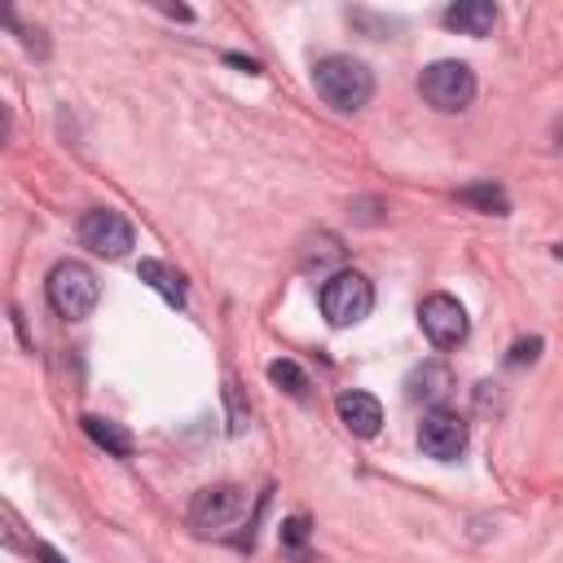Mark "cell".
<instances>
[{
	"label": "cell",
	"mask_w": 563,
	"mask_h": 563,
	"mask_svg": "<svg viewBox=\"0 0 563 563\" xmlns=\"http://www.w3.org/2000/svg\"><path fill=\"white\" fill-rule=\"evenodd\" d=\"M313 89H318V97H322L326 106H335V111H361V106L375 97V76H370L366 62L335 54V58H322V62L313 67Z\"/></svg>",
	"instance_id": "obj_1"
},
{
	"label": "cell",
	"mask_w": 563,
	"mask_h": 563,
	"mask_svg": "<svg viewBox=\"0 0 563 563\" xmlns=\"http://www.w3.org/2000/svg\"><path fill=\"white\" fill-rule=\"evenodd\" d=\"M45 291H49V305H54L58 318L80 322V318H89V313L97 309V300H102V282H97V273H93L89 264L62 260V264L49 273Z\"/></svg>",
	"instance_id": "obj_2"
},
{
	"label": "cell",
	"mask_w": 563,
	"mask_h": 563,
	"mask_svg": "<svg viewBox=\"0 0 563 563\" xmlns=\"http://www.w3.org/2000/svg\"><path fill=\"white\" fill-rule=\"evenodd\" d=\"M418 93H423V102H427L432 111L458 115V111H467V106L475 102V71H471L467 62H453V58L432 62V67L423 71V80H418Z\"/></svg>",
	"instance_id": "obj_3"
},
{
	"label": "cell",
	"mask_w": 563,
	"mask_h": 563,
	"mask_svg": "<svg viewBox=\"0 0 563 563\" xmlns=\"http://www.w3.org/2000/svg\"><path fill=\"white\" fill-rule=\"evenodd\" d=\"M370 309H375V291H370V282L361 273H353V268H340L326 287H322V313L340 331L366 322Z\"/></svg>",
	"instance_id": "obj_4"
},
{
	"label": "cell",
	"mask_w": 563,
	"mask_h": 563,
	"mask_svg": "<svg viewBox=\"0 0 563 563\" xmlns=\"http://www.w3.org/2000/svg\"><path fill=\"white\" fill-rule=\"evenodd\" d=\"M80 242H84L93 255L119 260V255H128V251H133L137 233H133V225H128L119 211H111V207H93V211H84V220H80Z\"/></svg>",
	"instance_id": "obj_5"
},
{
	"label": "cell",
	"mask_w": 563,
	"mask_h": 563,
	"mask_svg": "<svg viewBox=\"0 0 563 563\" xmlns=\"http://www.w3.org/2000/svg\"><path fill=\"white\" fill-rule=\"evenodd\" d=\"M242 510H246V497H242L238 484H211V489L194 493V502H189V524H194L198 532H225L229 524L242 519Z\"/></svg>",
	"instance_id": "obj_6"
},
{
	"label": "cell",
	"mask_w": 563,
	"mask_h": 563,
	"mask_svg": "<svg viewBox=\"0 0 563 563\" xmlns=\"http://www.w3.org/2000/svg\"><path fill=\"white\" fill-rule=\"evenodd\" d=\"M418 326H423V335H427L436 348H458V344H467V335H471L467 309H462L453 296H427L423 309H418Z\"/></svg>",
	"instance_id": "obj_7"
},
{
	"label": "cell",
	"mask_w": 563,
	"mask_h": 563,
	"mask_svg": "<svg viewBox=\"0 0 563 563\" xmlns=\"http://www.w3.org/2000/svg\"><path fill=\"white\" fill-rule=\"evenodd\" d=\"M418 445H423V453H427V458H436V462H453V458H462V453H467V423H462L458 414H449V410H436V414H427V418H423V427H418Z\"/></svg>",
	"instance_id": "obj_8"
},
{
	"label": "cell",
	"mask_w": 563,
	"mask_h": 563,
	"mask_svg": "<svg viewBox=\"0 0 563 563\" xmlns=\"http://www.w3.org/2000/svg\"><path fill=\"white\" fill-rule=\"evenodd\" d=\"M335 410H340V423H344L353 436H361V440L379 436V427H383V405H379L370 392H344V397L335 401Z\"/></svg>",
	"instance_id": "obj_9"
},
{
	"label": "cell",
	"mask_w": 563,
	"mask_h": 563,
	"mask_svg": "<svg viewBox=\"0 0 563 563\" xmlns=\"http://www.w3.org/2000/svg\"><path fill=\"white\" fill-rule=\"evenodd\" d=\"M445 27L458 32V36H489L497 27V10L489 5V0H467V5L445 10Z\"/></svg>",
	"instance_id": "obj_10"
},
{
	"label": "cell",
	"mask_w": 563,
	"mask_h": 563,
	"mask_svg": "<svg viewBox=\"0 0 563 563\" xmlns=\"http://www.w3.org/2000/svg\"><path fill=\"white\" fill-rule=\"evenodd\" d=\"M137 277L146 282V287H154L168 305H176V309L185 305V277H181L172 264H163V260H141V264H137Z\"/></svg>",
	"instance_id": "obj_11"
},
{
	"label": "cell",
	"mask_w": 563,
	"mask_h": 563,
	"mask_svg": "<svg viewBox=\"0 0 563 563\" xmlns=\"http://www.w3.org/2000/svg\"><path fill=\"white\" fill-rule=\"evenodd\" d=\"M80 423H84L89 440H93V445H102L111 458H128V453H133V436H128V427H119V423H111V418H102V414H84Z\"/></svg>",
	"instance_id": "obj_12"
},
{
	"label": "cell",
	"mask_w": 563,
	"mask_h": 563,
	"mask_svg": "<svg viewBox=\"0 0 563 563\" xmlns=\"http://www.w3.org/2000/svg\"><path fill=\"white\" fill-rule=\"evenodd\" d=\"M453 392V375L445 370V366H423V370H414V379H410V397L414 401H427V405H440L445 397Z\"/></svg>",
	"instance_id": "obj_13"
},
{
	"label": "cell",
	"mask_w": 563,
	"mask_h": 563,
	"mask_svg": "<svg viewBox=\"0 0 563 563\" xmlns=\"http://www.w3.org/2000/svg\"><path fill=\"white\" fill-rule=\"evenodd\" d=\"M268 379H273L282 392H291L296 401H309V388H313V383H309V375H305L296 361H287V357L273 361V366H268Z\"/></svg>",
	"instance_id": "obj_14"
},
{
	"label": "cell",
	"mask_w": 563,
	"mask_h": 563,
	"mask_svg": "<svg viewBox=\"0 0 563 563\" xmlns=\"http://www.w3.org/2000/svg\"><path fill=\"white\" fill-rule=\"evenodd\" d=\"M458 198L471 203V207H480V211H493V216H506V211H510V198H506V189H497V185H467Z\"/></svg>",
	"instance_id": "obj_15"
},
{
	"label": "cell",
	"mask_w": 563,
	"mask_h": 563,
	"mask_svg": "<svg viewBox=\"0 0 563 563\" xmlns=\"http://www.w3.org/2000/svg\"><path fill=\"white\" fill-rule=\"evenodd\" d=\"M305 541H309V519H305V515H296V519L282 524V550H287V554L309 559V554H305Z\"/></svg>",
	"instance_id": "obj_16"
},
{
	"label": "cell",
	"mask_w": 563,
	"mask_h": 563,
	"mask_svg": "<svg viewBox=\"0 0 563 563\" xmlns=\"http://www.w3.org/2000/svg\"><path fill=\"white\" fill-rule=\"evenodd\" d=\"M541 353V340H528V344H515L510 348V366H524V361H532Z\"/></svg>",
	"instance_id": "obj_17"
},
{
	"label": "cell",
	"mask_w": 563,
	"mask_h": 563,
	"mask_svg": "<svg viewBox=\"0 0 563 563\" xmlns=\"http://www.w3.org/2000/svg\"><path fill=\"white\" fill-rule=\"evenodd\" d=\"M36 559H41V563H67V559H62L54 545H36Z\"/></svg>",
	"instance_id": "obj_18"
},
{
	"label": "cell",
	"mask_w": 563,
	"mask_h": 563,
	"mask_svg": "<svg viewBox=\"0 0 563 563\" xmlns=\"http://www.w3.org/2000/svg\"><path fill=\"white\" fill-rule=\"evenodd\" d=\"M554 260H563V246H554Z\"/></svg>",
	"instance_id": "obj_19"
}]
</instances>
